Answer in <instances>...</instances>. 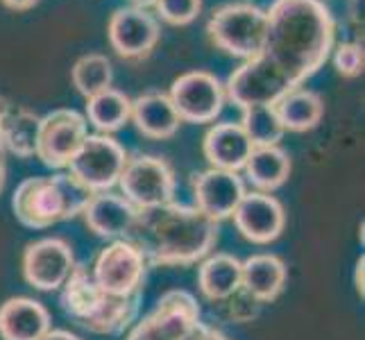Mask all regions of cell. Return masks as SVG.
<instances>
[{"instance_id": "cell-1", "label": "cell", "mask_w": 365, "mask_h": 340, "mask_svg": "<svg viewBox=\"0 0 365 340\" xmlns=\"http://www.w3.org/2000/svg\"><path fill=\"white\" fill-rule=\"evenodd\" d=\"M261 55L279 68L295 89L313 78L336 46V21L322 0H274Z\"/></svg>"}, {"instance_id": "cell-2", "label": "cell", "mask_w": 365, "mask_h": 340, "mask_svg": "<svg viewBox=\"0 0 365 340\" xmlns=\"http://www.w3.org/2000/svg\"><path fill=\"white\" fill-rule=\"evenodd\" d=\"M128 241L141 249L150 268L191 266L218 243V222L195 207L168 202L138 209Z\"/></svg>"}, {"instance_id": "cell-3", "label": "cell", "mask_w": 365, "mask_h": 340, "mask_svg": "<svg viewBox=\"0 0 365 340\" xmlns=\"http://www.w3.org/2000/svg\"><path fill=\"white\" fill-rule=\"evenodd\" d=\"M91 195L71 175L28 177L11 195V209L16 220L28 230H46L61 220L82 216Z\"/></svg>"}, {"instance_id": "cell-4", "label": "cell", "mask_w": 365, "mask_h": 340, "mask_svg": "<svg viewBox=\"0 0 365 340\" xmlns=\"http://www.w3.org/2000/svg\"><path fill=\"white\" fill-rule=\"evenodd\" d=\"M213 46L241 59L261 55L268 32L266 9L250 3H232L216 9L207 23Z\"/></svg>"}, {"instance_id": "cell-5", "label": "cell", "mask_w": 365, "mask_h": 340, "mask_svg": "<svg viewBox=\"0 0 365 340\" xmlns=\"http://www.w3.org/2000/svg\"><path fill=\"white\" fill-rule=\"evenodd\" d=\"M125 148L109 134H89L68 161V175L89 193L114 188L128 163Z\"/></svg>"}, {"instance_id": "cell-6", "label": "cell", "mask_w": 365, "mask_h": 340, "mask_svg": "<svg viewBox=\"0 0 365 340\" xmlns=\"http://www.w3.org/2000/svg\"><path fill=\"white\" fill-rule=\"evenodd\" d=\"M293 89L295 86L279 68L270 64L263 55H257L230 75L225 84V96L238 109L245 111L255 107H272L277 100Z\"/></svg>"}, {"instance_id": "cell-7", "label": "cell", "mask_w": 365, "mask_h": 340, "mask_svg": "<svg viewBox=\"0 0 365 340\" xmlns=\"http://www.w3.org/2000/svg\"><path fill=\"white\" fill-rule=\"evenodd\" d=\"M118 186L136 209H150L175 202V172L161 157L138 155L125 163Z\"/></svg>"}, {"instance_id": "cell-8", "label": "cell", "mask_w": 365, "mask_h": 340, "mask_svg": "<svg viewBox=\"0 0 365 340\" xmlns=\"http://www.w3.org/2000/svg\"><path fill=\"white\" fill-rule=\"evenodd\" d=\"M148 270L150 266L141 249L128 238H118L98 254L91 277L100 291L109 295H134L143 293Z\"/></svg>"}, {"instance_id": "cell-9", "label": "cell", "mask_w": 365, "mask_h": 340, "mask_svg": "<svg viewBox=\"0 0 365 340\" xmlns=\"http://www.w3.org/2000/svg\"><path fill=\"white\" fill-rule=\"evenodd\" d=\"M200 322V304L188 291H168L138 320L130 340H186Z\"/></svg>"}, {"instance_id": "cell-10", "label": "cell", "mask_w": 365, "mask_h": 340, "mask_svg": "<svg viewBox=\"0 0 365 340\" xmlns=\"http://www.w3.org/2000/svg\"><path fill=\"white\" fill-rule=\"evenodd\" d=\"M86 136H89V123L82 113L75 109H55L46 113L39 123L36 157L48 168H66Z\"/></svg>"}, {"instance_id": "cell-11", "label": "cell", "mask_w": 365, "mask_h": 340, "mask_svg": "<svg viewBox=\"0 0 365 340\" xmlns=\"http://www.w3.org/2000/svg\"><path fill=\"white\" fill-rule=\"evenodd\" d=\"M170 103L180 118L186 123H211L220 116L225 107V86L222 82L207 71H191L180 75L170 86Z\"/></svg>"}, {"instance_id": "cell-12", "label": "cell", "mask_w": 365, "mask_h": 340, "mask_svg": "<svg viewBox=\"0 0 365 340\" xmlns=\"http://www.w3.org/2000/svg\"><path fill=\"white\" fill-rule=\"evenodd\" d=\"M109 43L125 59H143L161 39V25L155 14L141 7H118L107 25Z\"/></svg>"}, {"instance_id": "cell-13", "label": "cell", "mask_w": 365, "mask_h": 340, "mask_svg": "<svg viewBox=\"0 0 365 340\" xmlns=\"http://www.w3.org/2000/svg\"><path fill=\"white\" fill-rule=\"evenodd\" d=\"M75 268L73 249L61 238H41L25 247L23 277L36 291H57Z\"/></svg>"}, {"instance_id": "cell-14", "label": "cell", "mask_w": 365, "mask_h": 340, "mask_svg": "<svg viewBox=\"0 0 365 340\" xmlns=\"http://www.w3.org/2000/svg\"><path fill=\"white\" fill-rule=\"evenodd\" d=\"M234 225L243 238L257 245H268L282 236L286 227V211L270 193H245L234 211Z\"/></svg>"}, {"instance_id": "cell-15", "label": "cell", "mask_w": 365, "mask_h": 340, "mask_svg": "<svg viewBox=\"0 0 365 340\" xmlns=\"http://www.w3.org/2000/svg\"><path fill=\"white\" fill-rule=\"evenodd\" d=\"M245 193V184L238 177V172L209 168L193 177L195 209L202 211L213 222L232 218Z\"/></svg>"}, {"instance_id": "cell-16", "label": "cell", "mask_w": 365, "mask_h": 340, "mask_svg": "<svg viewBox=\"0 0 365 340\" xmlns=\"http://www.w3.org/2000/svg\"><path fill=\"white\" fill-rule=\"evenodd\" d=\"M136 216H138V209L130 200L111 191L93 193L89 197V202H86V207L82 209L84 225L89 227L96 236L111 238V241L128 238Z\"/></svg>"}, {"instance_id": "cell-17", "label": "cell", "mask_w": 365, "mask_h": 340, "mask_svg": "<svg viewBox=\"0 0 365 340\" xmlns=\"http://www.w3.org/2000/svg\"><path fill=\"white\" fill-rule=\"evenodd\" d=\"M252 141L241 128V123H216L205 134V157L211 168L238 172L243 170L245 161L252 153Z\"/></svg>"}, {"instance_id": "cell-18", "label": "cell", "mask_w": 365, "mask_h": 340, "mask_svg": "<svg viewBox=\"0 0 365 340\" xmlns=\"http://www.w3.org/2000/svg\"><path fill=\"white\" fill-rule=\"evenodd\" d=\"M50 329L48 309L32 297H11L0 306L3 340H41Z\"/></svg>"}, {"instance_id": "cell-19", "label": "cell", "mask_w": 365, "mask_h": 340, "mask_svg": "<svg viewBox=\"0 0 365 340\" xmlns=\"http://www.w3.org/2000/svg\"><path fill=\"white\" fill-rule=\"evenodd\" d=\"M288 279L286 263L277 254H255L241 261V288L261 304L274 302Z\"/></svg>"}, {"instance_id": "cell-20", "label": "cell", "mask_w": 365, "mask_h": 340, "mask_svg": "<svg viewBox=\"0 0 365 340\" xmlns=\"http://www.w3.org/2000/svg\"><path fill=\"white\" fill-rule=\"evenodd\" d=\"M136 130L148 138H170L178 134L182 118L175 111L168 93L148 91L132 100V116Z\"/></svg>"}, {"instance_id": "cell-21", "label": "cell", "mask_w": 365, "mask_h": 340, "mask_svg": "<svg viewBox=\"0 0 365 340\" xmlns=\"http://www.w3.org/2000/svg\"><path fill=\"white\" fill-rule=\"evenodd\" d=\"M105 295L107 293L100 291L98 284L93 282L91 270L82 266V263H75L73 272L68 274L64 286H61L59 302H61V309H64L66 316L86 329V324L93 320L100 304H103Z\"/></svg>"}, {"instance_id": "cell-22", "label": "cell", "mask_w": 365, "mask_h": 340, "mask_svg": "<svg viewBox=\"0 0 365 340\" xmlns=\"http://www.w3.org/2000/svg\"><path fill=\"white\" fill-rule=\"evenodd\" d=\"M39 123L41 118L34 111L7 103L3 113H0V143H3V150L21 159L34 157Z\"/></svg>"}, {"instance_id": "cell-23", "label": "cell", "mask_w": 365, "mask_h": 340, "mask_svg": "<svg viewBox=\"0 0 365 340\" xmlns=\"http://www.w3.org/2000/svg\"><path fill=\"white\" fill-rule=\"evenodd\" d=\"M245 177L261 193H272L286 184L291 175V157L279 145H259L252 148L245 161Z\"/></svg>"}, {"instance_id": "cell-24", "label": "cell", "mask_w": 365, "mask_h": 340, "mask_svg": "<svg viewBox=\"0 0 365 340\" xmlns=\"http://www.w3.org/2000/svg\"><path fill=\"white\" fill-rule=\"evenodd\" d=\"M274 113L286 132H309L320 125L324 116V103L320 93L307 89V86H297L277 100Z\"/></svg>"}, {"instance_id": "cell-25", "label": "cell", "mask_w": 365, "mask_h": 340, "mask_svg": "<svg viewBox=\"0 0 365 340\" xmlns=\"http://www.w3.org/2000/svg\"><path fill=\"white\" fill-rule=\"evenodd\" d=\"M197 286L211 302L227 299L241 288V261L227 252L205 259L197 270Z\"/></svg>"}, {"instance_id": "cell-26", "label": "cell", "mask_w": 365, "mask_h": 340, "mask_svg": "<svg viewBox=\"0 0 365 340\" xmlns=\"http://www.w3.org/2000/svg\"><path fill=\"white\" fill-rule=\"evenodd\" d=\"M132 116V100L123 91L109 89L86 98V123H91L100 134L118 132Z\"/></svg>"}, {"instance_id": "cell-27", "label": "cell", "mask_w": 365, "mask_h": 340, "mask_svg": "<svg viewBox=\"0 0 365 340\" xmlns=\"http://www.w3.org/2000/svg\"><path fill=\"white\" fill-rule=\"evenodd\" d=\"M71 80L80 96L93 98L96 93L111 86V82H114V68H111V61L105 55L89 53L75 61Z\"/></svg>"}, {"instance_id": "cell-28", "label": "cell", "mask_w": 365, "mask_h": 340, "mask_svg": "<svg viewBox=\"0 0 365 340\" xmlns=\"http://www.w3.org/2000/svg\"><path fill=\"white\" fill-rule=\"evenodd\" d=\"M241 128L250 136V141L255 148L259 145H279L286 130L282 128L279 118L272 107H255L241 111Z\"/></svg>"}, {"instance_id": "cell-29", "label": "cell", "mask_w": 365, "mask_h": 340, "mask_svg": "<svg viewBox=\"0 0 365 340\" xmlns=\"http://www.w3.org/2000/svg\"><path fill=\"white\" fill-rule=\"evenodd\" d=\"M334 66L343 78H359L365 66V55H363V43L359 41H345L334 46Z\"/></svg>"}, {"instance_id": "cell-30", "label": "cell", "mask_w": 365, "mask_h": 340, "mask_svg": "<svg viewBox=\"0 0 365 340\" xmlns=\"http://www.w3.org/2000/svg\"><path fill=\"white\" fill-rule=\"evenodd\" d=\"M155 9L170 25H188L197 19L202 0H157Z\"/></svg>"}, {"instance_id": "cell-31", "label": "cell", "mask_w": 365, "mask_h": 340, "mask_svg": "<svg viewBox=\"0 0 365 340\" xmlns=\"http://www.w3.org/2000/svg\"><path fill=\"white\" fill-rule=\"evenodd\" d=\"M220 304H222L225 316L234 322H250V320H255L261 311V302H257L252 295H247L243 288H238L234 295L222 299Z\"/></svg>"}, {"instance_id": "cell-32", "label": "cell", "mask_w": 365, "mask_h": 340, "mask_svg": "<svg viewBox=\"0 0 365 340\" xmlns=\"http://www.w3.org/2000/svg\"><path fill=\"white\" fill-rule=\"evenodd\" d=\"M186 340H230V338L225 336L222 331H218L216 326H211V324L200 320L197 326L191 331V336H188Z\"/></svg>"}, {"instance_id": "cell-33", "label": "cell", "mask_w": 365, "mask_h": 340, "mask_svg": "<svg viewBox=\"0 0 365 340\" xmlns=\"http://www.w3.org/2000/svg\"><path fill=\"white\" fill-rule=\"evenodd\" d=\"M349 19L354 25L363 23V0H349Z\"/></svg>"}, {"instance_id": "cell-34", "label": "cell", "mask_w": 365, "mask_h": 340, "mask_svg": "<svg viewBox=\"0 0 365 340\" xmlns=\"http://www.w3.org/2000/svg\"><path fill=\"white\" fill-rule=\"evenodd\" d=\"M41 340H82V338H78V336L66 331V329H50Z\"/></svg>"}, {"instance_id": "cell-35", "label": "cell", "mask_w": 365, "mask_h": 340, "mask_svg": "<svg viewBox=\"0 0 365 340\" xmlns=\"http://www.w3.org/2000/svg\"><path fill=\"white\" fill-rule=\"evenodd\" d=\"M39 0H3V5L9 7V9H16V11H25V9H30L34 7Z\"/></svg>"}, {"instance_id": "cell-36", "label": "cell", "mask_w": 365, "mask_h": 340, "mask_svg": "<svg viewBox=\"0 0 365 340\" xmlns=\"http://www.w3.org/2000/svg\"><path fill=\"white\" fill-rule=\"evenodd\" d=\"M363 266H365V261H363V257L359 259V263H356V272H354V282H356V291H359V295L363 297Z\"/></svg>"}, {"instance_id": "cell-37", "label": "cell", "mask_w": 365, "mask_h": 340, "mask_svg": "<svg viewBox=\"0 0 365 340\" xmlns=\"http://www.w3.org/2000/svg\"><path fill=\"white\" fill-rule=\"evenodd\" d=\"M5 184V161H3V143H0V191H3Z\"/></svg>"}, {"instance_id": "cell-38", "label": "cell", "mask_w": 365, "mask_h": 340, "mask_svg": "<svg viewBox=\"0 0 365 340\" xmlns=\"http://www.w3.org/2000/svg\"><path fill=\"white\" fill-rule=\"evenodd\" d=\"M157 0H132L134 7H141V9H148V7H155Z\"/></svg>"}, {"instance_id": "cell-39", "label": "cell", "mask_w": 365, "mask_h": 340, "mask_svg": "<svg viewBox=\"0 0 365 340\" xmlns=\"http://www.w3.org/2000/svg\"><path fill=\"white\" fill-rule=\"evenodd\" d=\"M5 105H7V103H5V100H0V113H3V109H5Z\"/></svg>"}, {"instance_id": "cell-40", "label": "cell", "mask_w": 365, "mask_h": 340, "mask_svg": "<svg viewBox=\"0 0 365 340\" xmlns=\"http://www.w3.org/2000/svg\"><path fill=\"white\" fill-rule=\"evenodd\" d=\"M128 340H130V338H128Z\"/></svg>"}]
</instances>
